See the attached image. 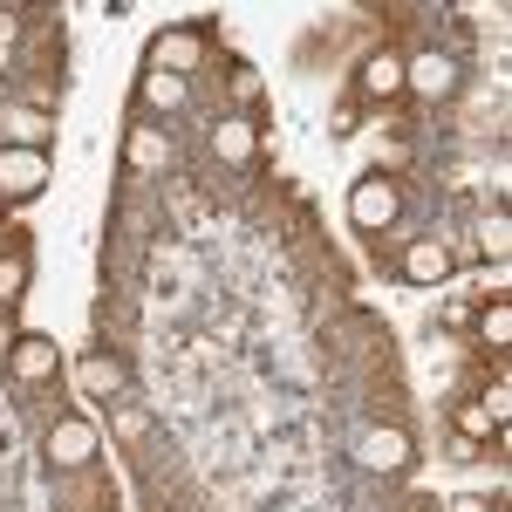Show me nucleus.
<instances>
[{"instance_id": "f257e3e1", "label": "nucleus", "mask_w": 512, "mask_h": 512, "mask_svg": "<svg viewBox=\"0 0 512 512\" xmlns=\"http://www.w3.org/2000/svg\"><path fill=\"white\" fill-rule=\"evenodd\" d=\"M396 212H403V185H396L390 171H376V178H362L349 192V219L362 226V233H390Z\"/></svg>"}, {"instance_id": "f03ea898", "label": "nucleus", "mask_w": 512, "mask_h": 512, "mask_svg": "<svg viewBox=\"0 0 512 512\" xmlns=\"http://www.w3.org/2000/svg\"><path fill=\"white\" fill-rule=\"evenodd\" d=\"M96 424L89 417H62V424H48V437H41V451H48V465H62V472H76V465H89L96 458Z\"/></svg>"}, {"instance_id": "7ed1b4c3", "label": "nucleus", "mask_w": 512, "mask_h": 512, "mask_svg": "<svg viewBox=\"0 0 512 512\" xmlns=\"http://www.w3.org/2000/svg\"><path fill=\"white\" fill-rule=\"evenodd\" d=\"M355 465L376 478H396L403 465H410V431H396V424H376V431L355 444Z\"/></svg>"}, {"instance_id": "20e7f679", "label": "nucleus", "mask_w": 512, "mask_h": 512, "mask_svg": "<svg viewBox=\"0 0 512 512\" xmlns=\"http://www.w3.org/2000/svg\"><path fill=\"white\" fill-rule=\"evenodd\" d=\"M403 89H417L424 103H444V96H458V62L437 55V48H424L417 62H403Z\"/></svg>"}, {"instance_id": "39448f33", "label": "nucleus", "mask_w": 512, "mask_h": 512, "mask_svg": "<svg viewBox=\"0 0 512 512\" xmlns=\"http://www.w3.org/2000/svg\"><path fill=\"white\" fill-rule=\"evenodd\" d=\"M48 137H55V117L48 110H28V103H7L0 110V144L7 151H41Z\"/></svg>"}, {"instance_id": "423d86ee", "label": "nucleus", "mask_w": 512, "mask_h": 512, "mask_svg": "<svg viewBox=\"0 0 512 512\" xmlns=\"http://www.w3.org/2000/svg\"><path fill=\"white\" fill-rule=\"evenodd\" d=\"M403 280L410 287H444L451 280V246L444 239H410L403 246Z\"/></svg>"}, {"instance_id": "0eeeda50", "label": "nucleus", "mask_w": 512, "mask_h": 512, "mask_svg": "<svg viewBox=\"0 0 512 512\" xmlns=\"http://www.w3.org/2000/svg\"><path fill=\"white\" fill-rule=\"evenodd\" d=\"M41 185H48V158H41V151H7V144H0V192L35 198Z\"/></svg>"}, {"instance_id": "6e6552de", "label": "nucleus", "mask_w": 512, "mask_h": 512, "mask_svg": "<svg viewBox=\"0 0 512 512\" xmlns=\"http://www.w3.org/2000/svg\"><path fill=\"white\" fill-rule=\"evenodd\" d=\"M7 369H14L21 383H48V376L62 369V349H55L48 335H21V342L7 349Z\"/></svg>"}, {"instance_id": "1a4fd4ad", "label": "nucleus", "mask_w": 512, "mask_h": 512, "mask_svg": "<svg viewBox=\"0 0 512 512\" xmlns=\"http://www.w3.org/2000/svg\"><path fill=\"white\" fill-rule=\"evenodd\" d=\"M212 158L219 164H253L260 158V130L246 117H219L212 123Z\"/></svg>"}, {"instance_id": "9d476101", "label": "nucleus", "mask_w": 512, "mask_h": 512, "mask_svg": "<svg viewBox=\"0 0 512 512\" xmlns=\"http://www.w3.org/2000/svg\"><path fill=\"white\" fill-rule=\"evenodd\" d=\"M198 55H205V41H198L192 28H171V35H158V48H151V69H164V76H192Z\"/></svg>"}, {"instance_id": "9b49d317", "label": "nucleus", "mask_w": 512, "mask_h": 512, "mask_svg": "<svg viewBox=\"0 0 512 512\" xmlns=\"http://www.w3.org/2000/svg\"><path fill=\"white\" fill-rule=\"evenodd\" d=\"M396 89H403V55H390V48H376V55L362 62V96H376V103H390Z\"/></svg>"}, {"instance_id": "f8f14e48", "label": "nucleus", "mask_w": 512, "mask_h": 512, "mask_svg": "<svg viewBox=\"0 0 512 512\" xmlns=\"http://www.w3.org/2000/svg\"><path fill=\"white\" fill-rule=\"evenodd\" d=\"M76 383H82V396H117L123 390V362L117 355H89L76 369Z\"/></svg>"}, {"instance_id": "ddd939ff", "label": "nucleus", "mask_w": 512, "mask_h": 512, "mask_svg": "<svg viewBox=\"0 0 512 512\" xmlns=\"http://www.w3.org/2000/svg\"><path fill=\"white\" fill-rule=\"evenodd\" d=\"M123 158L137 164V171H164V164H171V137H164V130H130Z\"/></svg>"}, {"instance_id": "4468645a", "label": "nucleus", "mask_w": 512, "mask_h": 512, "mask_svg": "<svg viewBox=\"0 0 512 512\" xmlns=\"http://www.w3.org/2000/svg\"><path fill=\"white\" fill-rule=\"evenodd\" d=\"M185 96H192V82H185V76H164V69L144 76V103H151V110H185Z\"/></svg>"}, {"instance_id": "2eb2a0df", "label": "nucleus", "mask_w": 512, "mask_h": 512, "mask_svg": "<svg viewBox=\"0 0 512 512\" xmlns=\"http://www.w3.org/2000/svg\"><path fill=\"white\" fill-rule=\"evenodd\" d=\"M478 335H485V349H506L512 342V308L506 301H492V308L478 315Z\"/></svg>"}, {"instance_id": "dca6fc26", "label": "nucleus", "mask_w": 512, "mask_h": 512, "mask_svg": "<svg viewBox=\"0 0 512 512\" xmlns=\"http://www.w3.org/2000/svg\"><path fill=\"white\" fill-rule=\"evenodd\" d=\"M478 246H485L492 260H506V253H512V219H506V212H492V219H485V233H478Z\"/></svg>"}, {"instance_id": "f3484780", "label": "nucleus", "mask_w": 512, "mask_h": 512, "mask_svg": "<svg viewBox=\"0 0 512 512\" xmlns=\"http://www.w3.org/2000/svg\"><path fill=\"white\" fill-rule=\"evenodd\" d=\"M110 424H117L123 444H137V437H151V410H137V403H117V417H110Z\"/></svg>"}, {"instance_id": "a211bd4d", "label": "nucleus", "mask_w": 512, "mask_h": 512, "mask_svg": "<svg viewBox=\"0 0 512 512\" xmlns=\"http://www.w3.org/2000/svg\"><path fill=\"white\" fill-rule=\"evenodd\" d=\"M21 287H28V253H7V260H0V308H7Z\"/></svg>"}, {"instance_id": "6ab92c4d", "label": "nucleus", "mask_w": 512, "mask_h": 512, "mask_svg": "<svg viewBox=\"0 0 512 512\" xmlns=\"http://www.w3.org/2000/svg\"><path fill=\"white\" fill-rule=\"evenodd\" d=\"M458 431H465V437H492L499 424H492V410H485V403H458Z\"/></svg>"}, {"instance_id": "aec40b11", "label": "nucleus", "mask_w": 512, "mask_h": 512, "mask_svg": "<svg viewBox=\"0 0 512 512\" xmlns=\"http://www.w3.org/2000/svg\"><path fill=\"white\" fill-rule=\"evenodd\" d=\"M233 96H239V103H260V76H253L246 62H239V69H233Z\"/></svg>"}, {"instance_id": "412c9836", "label": "nucleus", "mask_w": 512, "mask_h": 512, "mask_svg": "<svg viewBox=\"0 0 512 512\" xmlns=\"http://www.w3.org/2000/svg\"><path fill=\"white\" fill-rule=\"evenodd\" d=\"M451 512H492L485 499H451Z\"/></svg>"}]
</instances>
